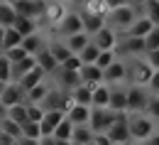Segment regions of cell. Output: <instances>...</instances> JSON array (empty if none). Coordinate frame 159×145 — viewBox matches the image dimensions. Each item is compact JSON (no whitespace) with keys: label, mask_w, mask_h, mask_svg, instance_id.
Returning a JSON list of instances; mask_svg holds the SVG:
<instances>
[{"label":"cell","mask_w":159,"mask_h":145,"mask_svg":"<svg viewBox=\"0 0 159 145\" xmlns=\"http://www.w3.org/2000/svg\"><path fill=\"white\" fill-rule=\"evenodd\" d=\"M64 42L69 44V49H71L74 54H79L81 49L91 42V35H88L86 30H81V32H74V35H66V37H64Z\"/></svg>","instance_id":"cb8c5ba5"},{"label":"cell","mask_w":159,"mask_h":145,"mask_svg":"<svg viewBox=\"0 0 159 145\" xmlns=\"http://www.w3.org/2000/svg\"><path fill=\"white\" fill-rule=\"evenodd\" d=\"M64 111H54V108H49L47 113H44V118L39 121L42 125V143H52V145H57L54 143V130H57V125L64 121Z\"/></svg>","instance_id":"7c38bea8"},{"label":"cell","mask_w":159,"mask_h":145,"mask_svg":"<svg viewBox=\"0 0 159 145\" xmlns=\"http://www.w3.org/2000/svg\"><path fill=\"white\" fill-rule=\"evenodd\" d=\"M149 94H152V91H149L147 86H142V84H130V86H127V111H130V113L144 111V108H147V101H149Z\"/></svg>","instance_id":"8fae6325"},{"label":"cell","mask_w":159,"mask_h":145,"mask_svg":"<svg viewBox=\"0 0 159 145\" xmlns=\"http://www.w3.org/2000/svg\"><path fill=\"white\" fill-rule=\"evenodd\" d=\"M79 71H81L83 84H88V86H98L103 81V69L96 62H83V66H81Z\"/></svg>","instance_id":"e0dca14e"},{"label":"cell","mask_w":159,"mask_h":145,"mask_svg":"<svg viewBox=\"0 0 159 145\" xmlns=\"http://www.w3.org/2000/svg\"><path fill=\"white\" fill-rule=\"evenodd\" d=\"M103 81L105 84H115V81H127V64L122 57H118L113 64H108L103 69Z\"/></svg>","instance_id":"9a60e30c"},{"label":"cell","mask_w":159,"mask_h":145,"mask_svg":"<svg viewBox=\"0 0 159 145\" xmlns=\"http://www.w3.org/2000/svg\"><path fill=\"white\" fill-rule=\"evenodd\" d=\"M7 116H10L12 121H17V123H25V121H27V101L7 106Z\"/></svg>","instance_id":"e575fe53"},{"label":"cell","mask_w":159,"mask_h":145,"mask_svg":"<svg viewBox=\"0 0 159 145\" xmlns=\"http://www.w3.org/2000/svg\"><path fill=\"white\" fill-rule=\"evenodd\" d=\"M81 15H83V30L88 35L98 32L100 27L105 25V15H100V12H86V10H81Z\"/></svg>","instance_id":"603a6c76"},{"label":"cell","mask_w":159,"mask_h":145,"mask_svg":"<svg viewBox=\"0 0 159 145\" xmlns=\"http://www.w3.org/2000/svg\"><path fill=\"white\" fill-rule=\"evenodd\" d=\"M0 81H15L12 79V62L5 57V54H0Z\"/></svg>","instance_id":"74e56055"},{"label":"cell","mask_w":159,"mask_h":145,"mask_svg":"<svg viewBox=\"0 0 159 145\" xmlns=\"http://www.w3.org/2000/svg\"><path fill=\"white\" fill-rule=\"evenodd\" d=\"M22 143H42V125L39 121H25L22 123Z\"/></svg>","instance_id":"44dd1931"},{"label":"cell","mask_w":159,"mask_h":145,"mask_svg":"<svg viewBox=\"0 0 159 145\" xmlns=\"http://www.w3.org/2000/svg\"><path fill=\"white\" fill-rule=\"evenodd\" d=\"M76 104L74 101V96H71V91H64L59 86H49V94H47V99L42 101V106L49 111V108H54V111H69L71 106Z\"/></svg>","instance_id":"52a82bcc"},{"label":"cell","mask_w":159,"mask_h":145,"mask_svg":"<svg viewBox=\"0 0 159 145\" xmlns=\"http://www.w3.org/2000/svg\"><path fill=\"white\" fill-rule=\"evenodd\" d=\"M118 113H122V111H113L110 106H93L88 125L93 128V133H108V128L118 118Z\"/></svg>","instance_id":"5b68a950"},{"label":"cell","mask_w":159,"mask_h":145,"mask_svg":"<svg viewBox=\"0 0 159 145\" xmlns=\"http://www.w3.org/2000/svg\"><path fill=\"white\" fill-rule=\"evenodd\" d=\"M27 99V91L20 86V81H10L5 89H2V94H0V101L5 106H12V104H22Z\"/></svg>","instance_id":"2e32d148"},{"label":"cell","mask_w":159,"mask_h":145,"mask_svg":"<svg viewBox=\"0 0 159 145\" xmlns=\"http://www.w3.org/2000/svg\"><path fill=\"white\" fill-rule=\"evenodd\" d=\"M37 64H39L37 62V54H27V57H22L20 62H12V79L20 81L22 76H25L30 69H34Z\"/></svg>","instance_id":"ffe728a7"},{"label":"cell","mask_w":159,"mask_h":145,"mask_svg":"<svg viewBox=\"0 0 159 145\" xmlns=\"http://www.w3.org/2000/svg\"><path fill=\"white\" fill-rule=\"evenodd\" d=\"M144 52H147L144 37L120 32V40H118V54L120 57H139V54H144Z\"/></svg>","instance_id":"30bf717a"},{"label":"cell","mask_w":159,"mask_h":145,"mask_svg":"<svg viewBox=\"0 0 159 145\" xmlns=\"http://www.w3.org/2000/svg\"><path fill=\"white\" fill-rule=\"evenodd\" d=\"M152 27H154V22L149 20L147 15H139L137 20H135L132 25H130V27H127V30H125V35H137V37H147V32H149Z\"/></svg>","instance_id":"484cf974"},{"label":"cell","mask_w":159,"mask_h":145,"mask_svg":"<svg viewBox=\"0 0 159 145\" xmlns=\"http://www.w3.org/2000/svg\"><path fill=\"white\" fill-rule=\"evenodd\" d=\"M0 54H2V52H0Z\"/></svg>","instance_id":"c3c4849f"},{"label":"cell","mask_w":159,"mask_h":145,"mask_svg":"<svg viewBox=\"0 0 159 145\" xmlns=\"http://www.w3.org/2000/svg\"><path fill=\"white\" fill-rule=\"evenodd\" d=\"M130 2H135V5H139V7H142V2H144V0H130Z\"/></svg>","instance_id":"bcb514c9"},{"label":"cell","mask_w":159,"mask_h":145,"mask_svg":"<svg viewBox=\"0 0 159 145\" xmlns=\"http://www.w3.org/2000/svg\"><path fill=\"white\" fill-rule=\"evenodd\" d=\"M122 59L127 64V81L130 84H142V86L149 84L152 74H154V66L147 62L144 54H139V57H122Z\"/></svg>","instance_id":"3957f363"},{"label":"cell","mask_w":159,"mask_h":145,"mask_svg":"<svg viewBox=\"0 0 159 145\" xmlns=\"http://www.w3.org/2000/svg\"><path fill=\"white\" fill-rule=\"evenodd\" d=\"M83 30V15L76 5H71V10L64 15V20L52 30V35H59V37H66V35H74V32H81Z\"/></svg>","instance_id":"ba28073f"},{"label":"cell","mask_w":159,"mask_h":145,"mask_svg":"<svg viewBox=\"0 0 159 145\" xmlns=\"http://www.w3.org/2000/svg\"><path fill=\"white\" fill-rule=\"evenodd\" d=\"M37 62H39V66L47 71V76H49L52 71H57V69H59V64H61L59 59L52 54V49H49V47H47V49H42L39 54H37Z\"/></svg>","instance_id":"83f0119b"},{"label":"cell","mask_w":159,"mask_h":145,"mask_svg":"<svg viewBox=\"0 0 159 145\" xmlns=\"http://www.w3.org/2000/svg\"><path fill=\"white\" fill-rule=\"evenodd\" d=\"M108 138H110L113 145L115 143H132V135H130V113L127 111L118 113V118L108 128Z\"/></svg>","instance_id":"9c48e42d"},{"label":"cell","mask_w":159,"mask_h":145,"mask_svg":"<svg viewBox=\"0 0 159 145\" xmlns=\"http://www.w3.org/2000/svg\"><path fill=\"white\" fill-rule=\"evenodd\" d=\"M144 44H147V52H149V49H157V47H159V25H154V27L147 32Z\"/></svg>","instance_id":"60d3db41"},{"label":"cell","mask_w":159,"mask_h":145,"mask_svg":"<svg viewBox=\"0 0 159 145\" xmlns=\"http://www.w3.org/2000/svg\"><path fill=\"white\" fill-rule=\"evenodd\" d=\"M2 54H5V57H7L10 62H20L22 57H27L30 52H27V49H25L22 44H15V47H7V49H5Z\"/></svg>","instance_id":"f35d334b"},{"label":"cell","mask_w":159,"mask_h":145,"mask_svg":"<svg viewBox=\"0 0 159 145\" xmlns=\"http://www.w3.org/2000/svg\"><path fill=\"white\" fill-rule=\"evenodd\" d=\"M5 118H7V106L0 101V121H5Z\"/></svg>","instance_id":"ee69618b"},{"label":"cell","mask_w":159,"mask_h":145,"mask_svg":"<svg viewBox=\"0 0 159 145\" xmlns=\"http://www.w3.org/2000/svg\"><path fill=\"white\" fill-rule=\"evenodd\" d=\"M144 57H147V62L152 64L154 69H159V47H157V49H149V52H144Z\"/></svg>","instance_id":"b9f144b4"},{"label":"cell","mask_w":159,"mask_h":145,"mask_svg":"<svg viewBox=\"0 0 159 145\" xmlns=\"http://www.w3.org/2000/svg\"><path fill=\"white\" fill-rule=\"evenodd\" d=\"M110 104V84L100 81L98 86H93V106H108Z\"/></svg>","instance_id":"1f68e13d"},{"label":"cell","mask_w":159,"mask_h":145,"mask_svg":"<svg viewBox=\"0 0 159 145\" xmlns=\"http://www.w3.org/2000/svg\"><path fill=\"white\" fill-rule=\"evenodd\" d=\"M147 89H149L152 94H159V69H154V74H152V79L147 84Z\"/></svg>","instance_id":"7bdbcfd3"},{"label":"cell","mask_w":159,"mask_h":145,"mask_svg":"<svg viewBox=\"0 0 159 145\" xmlns=\"http://www.w3.org/2000/svg\"><path fill=\"white\" fill-rule=\"evenodd\" d=\"M0 128L15 140V143H22V123H17V121H12L10 116L5 118V121H0Z\"/></svg>","instance_id":"d6a6232c"},{"label":"cell","mask_w":159,"mask_h":145,"mask_svg":"<svg viewBox=\"0 0 159 145\" xmlns=\"http://www.w3.org/2000/svg\"><path fill=\"white\" fill-rule=\"evenodd\" d=\"M71 0H47V7H44V15L39 17L42 22V30H54L61 20H64V15L71 10Z\"/></svg>","instance_id":"277c9868"},{"label":"cell","mask_w":159,"mask_h":145,"mask_svg":"<svg viewBox=\"0 0 159 145\" xmlns=\"http://www.w3.org/2000/svg\"><path fill=\"white\" fill-rule=\"evenodd\" d=\"M2 47H5V27L0 25V52H2Z\"/></svg>","instance_id":"f6af8a7d"},{"label":"cell","mask_w":159,"mask_h":145,"mask_svg":"<svg viewBox=\"0 0 159 145\" xmlns=\"http://www.w3.org/2000/svg\"><path fill=\"white\" fill-rule=\"evenodd\" d=\"M91 108H93V106H88V104H74L66 111V116H69L74 123H88V121H91Z\"/></svg>","instance_id":"d4e9b609"},{"label":"cell","mask_w":159,"mask_h":145,"mask_svg":"<svg viewBox=\"0 0 159 145\" xmlns=\"http://www.w3.org/2000/svg\"><path fill=\"white\" fill-rule=\"evenodd\" d=\"M47 79H49V76H47V71L42 69L39 64H37L34 69H30V71H27V74H25V76H22V79H20V86H22V89H25V91H30L32 86H37V84L47 81Z\"/></svg>","instance_id":"d6986e66"},{"label":"cell","mask_w":159,"mask_h":145,"mask_svg":"<svg viewBox=\"0 0 159 145\" xmlns=\"http://www.w3.org/2000/svg\"><path fill=\"white\" fill-rule=\"evenodd\" d=\"M49 84H52V86H59L64 91H71V89H76L79 84H83V79H81L79 69H66V66L59 64V69L49 74Z\"/></svg>","instance_id":"8992f818"},{"label":"cell","mask_w":159,"mask_h":145,"mask_svg":"<svg viewBox=\"0 0 159 145\" xmlns=\"http://www.w3.org/2000/svg\"><path fill=\"white\" fill-rule=\"evenodd\" d=\"M142 15H147L154 25H159V0H144L142 2Z\"/></svg>","instance_id":"d590c367"},{"label":"cell","mask_w":159,"mask_h":145,"mask_svg":"<svg viewBox=\"0 0 159 145\" xmlns=\"http://www.w3.org/2000/svg\"><path fill=\"white\" fill-rule=\"evenodd\" d=\"M17 20V10H15V2H7V0H0V25L2 27H12Z\"/></svg>","instance_id":"4316f807"},{"label":"cell","mask_w":159,"mask_h":145,"mask_svg":"<svg viewBox=\"0 0 159 145\" xmlns=\"http://www.w3.org/2000/svg\"><path fill=\"white\" fill-rule=\"evenodd\" d=\"M74 128H76V123H74L69 116H64V121H61V123L57 125V130H54V143H71Z\"/></svg>","instance_id":"7402d4cb"},{"label":"cell","mask_w":159,"mask_h":145,"mask_svg":"<svg viewBox=\"0 0 159 145\" xmlns=\"http://www.w3.org/2000/svg\"><path fill=\"white\" fill-rule=\"evenodd\" d=\"M139 15H142V7L135 5V2H125V5H120V7H113V10H108V15H105V22L113 27V30H118V32H125L132 22L137 20Z\"/></svg>","instance_id":"7a4b0ae2"},{"label":"cell","mask_w":159,"mask_h":145,"mask_svg":"<svg viewBox=\"0 0 159 145\" xmlns=\"http://www.w3.org/2000/svg\"><path fill=\"white\" fill-rule=\"evenodd\" d=\"M71 2H76V0H71Z\"/></svg>","instance_id":"7dc6e473"},{"label":"cell","mask_w":159,"mask_h":145,"mask_svg":"<svg viewBox=\"0 0 159 145\" xmlns=\"http://www.w3.org/2000/svg\"><path fill=\"white\" fill-rule=\"evenodd\" d=\"M157 130H159V121H154L149 113H144V111L130 113V135H132V143H147V138L152 133H157Z\"/></svg>","instance_id":"6da1fadb"},{"label":"cell","mask_w":159,"mask_h":145,"mask_svg":"<svg viewBox=\"0 0 159 145\" xmlns=\"http://www.w3.org/2000/svg\"><path fill=\"white\" fill-rule=\"evenodd\" d=\"M71 96H74L76 104L93 106V86H88V84H79L76 89H71Z\"/></svg>","instance_id":"f546056e"},{"label":"cell","mask_w":159,"mask_h":145,"mask_svg":"<svg viewBox=\"0 0 159 145\" xmlns=\"http://www.w3.org/2000/svg\"><path fill=\"white\" fill-rule=\"evenodd\" d=\"M91 40L98 44L100 49H118V40H120V32L118 30H113L108 22L100 27L98 32H93L91 35Z\"/></svg>","instance_id":"4fadbf2b"},{"label":"cell","mask_w":159,"mask_h":145,"mask_svg":"<svg viewBox=\"0 0 159 145\" xmlns=\"http://www.w3.org/2000/svg\"><path fill=\"white\" fill-rule=\"evenodd\" d=\"M127 81H115L110 84V108L113 111H127Z\"/></svg>","instance_id":"5bb4252c"},{"label":"cell","mask_w":159,"mask_h":145,"mask_svg":"<svg viewBox=\"0 0 159 145\" xmlns=\"http://www.w3.org/2000/svg\"><path fill=\"white\" fill-rule=\"evenodd\" d=\"M144 113H149L154 121H159V94H149V101H147Z\"/></svg>","instance_id":"ab89813d"},{"label":"cell","mask_w":159,"mask_h":145,"mask_svg":"<svg viewBox=\"0 0 159 145\" xmlns=\"http://www.w3.org/2000/svg\"><path fill=\"white\" fill-rule=\"evenodd\" d=\"M25 40V35H22L20 30L12 25V27H5V47H2V52L7 49V47H15V44H22Z\"/></svg>","instance_id":"836d02e7"},{"label":"cell","mask_w":159,"mask_h":145,"mask_svg":"<svg viewBox=\"0 0 159 145\" xmlns=\"http://www.w3.org/2000/svg\"><path fill=\"white\" fill-rule=\"evenodd\" d=\"M15 27L20 30L22 35L27 37V35H32V32H37L42 30V22L37 17H27V15H17V20H15Z\"/></svg>","instance_id":"f1b7e54d"},{"label":"cell","mask_w":159,"mask_h":145,"mask_svg":"<svg viewBox=\"0 0 159 145\" xmlns=\"http://www.w3.org/2000/svg\"><path fill=\"white\" fill-rule=\"evenodd\" d=\"M79 54H81V59H83V62H96V59H98V54H100V47L91 40V42H88V44H86V47L79 52Z\"/></svg>","instance_id":"8d00e7d4"},{"label":"cell","mask_w":159,"mask_h":145,"mask_svg":"<svg viewBox=\"0 0 159 145\" xmlns=\"http://www.w3.org/2000/svg\"><path fill=\"white\" fill-rule=\"evenodd\" d=\"M49 79L47 81H42V84H37V86H32L30 91H27V99L25 101H30V104H42L44 99H47V94H49Z\"/></svg>","instance_id":"4dcf8cb0"},{"label":"cell","mask_w":159,"mask_h":145,"mask_svg":"<svg viewBox=\"0 0 159 145\" xmlns=\"http://www.w3.org/2000/svg\"><path fill=\"white\" fill-rule=\"evenodd\" d=\"M93 138H96V133L88 123H76L74 135H71V145H93Z\"/></svg>","instance_id":"ac0fdd59"}]
</instances>
